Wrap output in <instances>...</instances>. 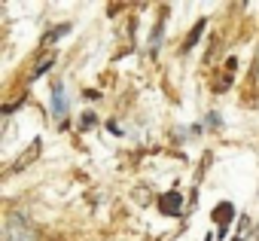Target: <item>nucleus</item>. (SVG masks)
Here are the masks:
<instances>
[{"instance_id": "nucleus-1", "label": "nucleus", "mask_w": 259, "mask_h": 241, "mask_svg": "<svg viewBox=\"0 0 259 241\" xmlns=\"http://www.w3.org/2000/svg\"><path fill=\"white\" fill-rule=\"evenodd\" d=\"M180 208H183L180 192H165V195L159 198V211H162V214H168V217H177V214H180Z\"/></svg>"}, {"instance_id": "nucleus-2", "label": "nucleus", "mask_w": 259, "mask_h": 241, "mask_svg": "<svg viewBox=\"0 0 259 241\" xmlns=\"http://www.w3.org/2000/svg\"><path fill=\"white\" fill-rule=\"evenodd\" d=\"M67 113V92H64V86L61 83H55L52 86V116H64Z\"/></svg>"}, {"instance_id": "nucleus-3", "label": "nucleus", "mask_w": 259, "mask_h": 241, "mask_svg": "<svg viewBox=\"0 0 259 241\" xmlns=\"http://www.w3.org/2000/svg\"><path fill=\"white\" fill-rule=\"evenodd\" d=\"M232 214H235L232 202H220V205L213 208V220H217V223H223V226H226V223L232 220Z\"/></svg>"}, {"instance_id": "nucleus-4", "label": "nucleus", "mask_w": 259, "mask_h": 241, "mask_svg": "<svg viewBox=\"0 0 259 241\" xmlns=\"http://www.w3.org/2000/svg\"><path fill=\"white\" fill-rule=\"evenodd\" d=\"M7 241H37V238H34V232H31V229H10Z\"/></svg>"}, {"instance_id": "nucleus-5", "label": "nucleus", "mask_w": 259, "mask_h": 241, "mask_svg": "<svg viewBox=\"0 0 259 241\" xmlns=\"http://www.w3.org/2000/svg\"><path fill=\"white\" fill-rule=\"evenodd\" d=\"M52 67V55L49 58H43V61H37V67H34V73H31V79H37V76H43L46 70Z\"/></svg>"}, {"instance_id": "nucleus-6", "label": "nucleus", "mask_w": 259, "mask_h": 241, "mask_svg": "<svg viewBox=\"0 0 259 241\" xmlns=\"http://www.w3.org/2000/svg\"><path fill=\"white\" fill-rule=\"evenodd\" d=\"M70 31V25H61V28H55V31H49L46 37H43V43H55V37H61V34H67Z\"/></svg>"}, {"instance_id": "nucleus-7", "label": "nucleus", "mask_w": 259, "mask_h": 241, "mask_svg": "<svg viewBox=\"0 0 259 241\" xmlns=\"http://www.w3.org/2000/svg\"><path fill=\"white\" fill-rule=\"evenodd\" d=\"M201 28H204V22H198V28L189 34V40H186V46H183V49H192V43H198V34H201Z\"/></svg>"}]
</instances>
